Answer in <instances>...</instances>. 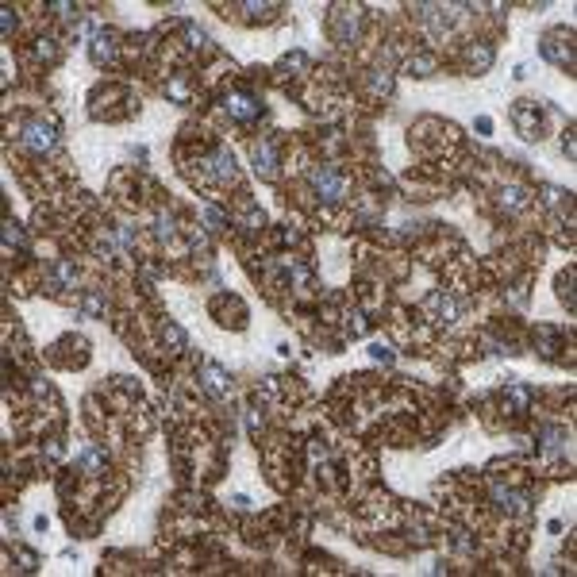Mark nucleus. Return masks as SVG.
Instances as JSON below:
<instances>
[{
    "mask_svg": "<svg viewBox=\"0 0 577 577\" xmlns=\"http://www.w3.org/2000/svg\"><path fill=\"white\" fill-rule=\"evenodd\" d=\"M312 185H316V193L323 200H343L347 197V189H350V181L339 173V169H331V166H316L312 169Z\"/></svg>",
    "mask_w": 577,
    "mask_h": 577,
    "instance_id": "1",
    "label": "nucleus"
},
{
    "mask_svg": "<svg viewBox=\"0 0 577 577\" xmlns=\"http://www.w3.org/2000/svg\"><path fill=\"white\" fill-rule=\"evenodd\" d=\"M228 112L235 116V120H254L258 116V100H250V97H243V93H235V97H228Z\"/></svg>",
    "mask_w": 577,
    "mask_h": 577,
    "instance_id": "2",
    "label": "nucleus"
},
{
    "mask_svg": "<svg viewBox=\"0 0 577 577\" xmlns=\"http://www.w3.org/2000/svg\"><path fill=\"white\" fill-rule=\"evenodd\" d=\"M27 147L50 150L54 147V127H47V123H27Z\"/></svg>",
    "mask_w": 577,
    "mask_h": 577,
    "instance_id": "3",
    "label": "nucleus"
},
{
    "mask_svg": "<svg viewBox=\"0 0 577 577\" xmlns=\"http://www.w3.org/2000/svg\"><path fill=\"white\" fill-rule=\"evenodd\" d=\"M254 162L262 166V173H273V166H278V154H273V143H262V147H254Z\"/></svg>",
    "mask_w": 577,
    "mask_h": 577,
    "instance_id": "4",
    "label": "nucleus"
},
{
    "mask_svg": "<svg viewBox=\"0 0 577 577\" xmlns=\"http://www.w3.org/2000/svg\"><path fill=\"white\" fill-rule=\"evenodd\" d=\"M93 42H97V47H93V58H97V62H108L112 54H116V47H112L116 39H112V35H104V31H100V35H97Z\"/></svg>",
    "mask_w": 577,
    "mask_h": 577,
    "instance_id": "5",
    "label": "nucleus"
},
{
    "mask_svg": "<svg viewBox=\"0 0 577 577\" xmlns=\"http://www.w3.org/2000/svg\"><path fill=\"white\" fill-rule=\"evenodd\" d=\"M489 62H493V50L485 47V42H481V47H469V66H474V70H489Z\"/></svg>",
    "mask_w": 577,
    "mask_h": 577,
    "instance_id": "6",
    "label": "nucleus"
}]
</instances>
